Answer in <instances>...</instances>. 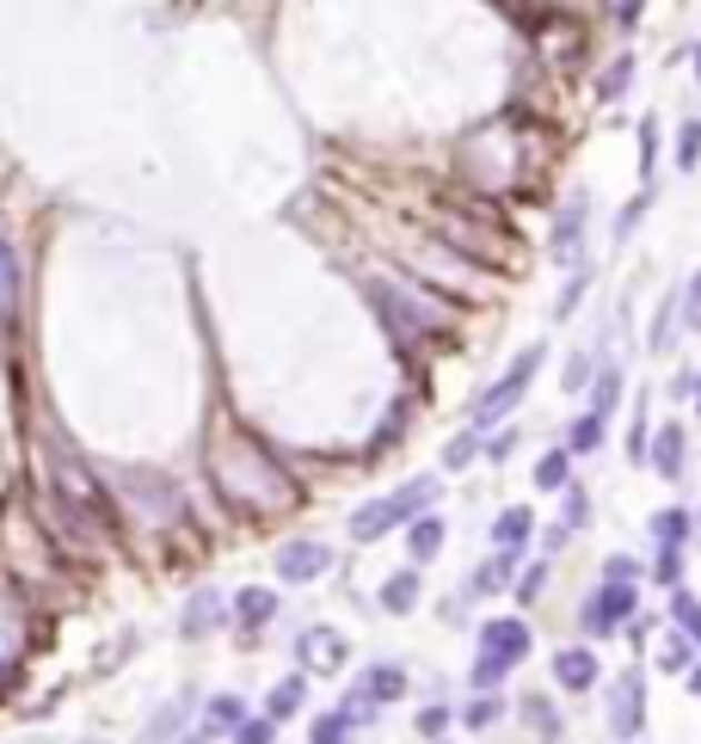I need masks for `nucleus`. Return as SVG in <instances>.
Instances as JSON below:
<instances>
[{"instance_id": "1", "label": "nucleus", "mask_w": 701, "mask_h": 744, "mask_svg": "<svg viewBox=\"0 0 701 744\" xmlns=\"http://www.w3.org/2000/svg\"><path fill=\"white\" fill-rule=\"evenodd\" d=\"M530 627L517 615H499V622L480 627V665H474V690H499L504 671H517V658H530Z\"/></svg>"}, {"instance_id": "14", "label": "nucleus", "mask_w": 701, "mask_h": 744, "mask_svg": "<svg viewBox=\"0 0 701 744\" xmlns=\"http://www.w3.org/2000/svg\"><path fill=\"white\" fill-rule=\"evenodd\" d=\"M302 702H308V683H302V677L278 683V690L266 695V720H290V714H296V707H302Z\"/></svg>"}, {"instance_id": "5", "label": "nucleus", "mask_w": 701, "mask_h": 744, "mask_svg": "<svg viewBox=\"0 0 701 744\" xmlns=\"http://www.w3.org/2000/svg\"><path fill=\"white\" fill-rule=\"evenodd\" d=\"M640 714H647V683L628 671V677H615V690H609V732H615V738H634Z\"/></svg>"}, {"instance_id": "10", "label": "nucleus", "mask_w": 701, "mask_h": 744, "mask_svg": "<svg viewBox=\"0 0 701 744\" xmlns=\"http://www.w3.org/2000/svg\"><path fill=\"white\" fill-rule=\"evenodd\" d=\"M647 455H652V467H659L664 480H677V474H683V425H664L659 443H652Z\"/></svg>"}, {"instance_id": "28", "label": "nucleus", "mask_w": 701, "mask_h": 744, "mask_svg": "<svg viewBox=\"0 0 701 744\" xmlns=\"http://www.w3.org/2000/svg\"><path fill=\"white\" fill-rule=\"evenodd\" d=\"M474 455H480V438H474V431H462V438H455L450 450H443V467H468Z\"/></svg>"}, {"instance_id": "13", "label": "nucleus", "mask_w": 701, "mask_h": 744, "mask_svg": "<svg viewBox=\"0 0 701 744\" xmlns=\"http://www.w3.org/2000/svg\"><path fill=\"white\" fill-rule=\"evenodd\" d=\"M407 547H412V560H419V566H424V560H437V547H443V523H437V517H419V523L407 530Z\"/></svg>"}, {"instance_id": "24", "label": "nucleus", "mask_w": 701, "mask_h": 744, "mask_svg": "<svg viewBox=\"0 0 701 744\" xmlns=\"http://www.w3.org/2000/svg\"><path fill=\"white\" fill-rule=\"evenodd\" d=\"M504 572H511V547H499V560H492V566H480L474 572V597H487V591H504Z\"/></svg>"}, {"instance_id": "4", "label": "nucleus", "mask_w": 701, "mask_h": 744, "mask_svg": "<svg viewBox=\"0 0 701 744\" xmlns=\"http://www.w3.org/2000/svg\"><path fill=\"white\" fill-rule=\"evenodd\" d=\"M634 610H640L634 585H615V579H609V585L584 603V634H615V622H634Z\"/></svg>"}, {"instance_id": "35", "label": "nucleus", "mask_w": 701, "mask_h": 744, "mask_svg": "<svg viewBox=\"0 0 701 744\" xmlns=\"http://www.w3.org/2000/svg\"><path fill=\"white\" fill-rule=\"evenodd\" d=\"M659 579L664 585H683V554L677 547H659Z\"/></svg>"}, {"instance_id": "41", "label": "nucleus", "mask_w": 701, "mask_h": 744, "mask_svg": "<svg viewBox=\"0 0 701 744\" xmlns=\"http://www.w3.org/2000/svg\"><path fill=\"white\" fill-rule=\"evenodd\" d=\"M443 726H450V714H443V707H424V714H419V732H431V738H437Z\"/></svg>"}, {"instance_id": "18", "label": "nucleus", "mask_w": 701, "mask_h": 744, "mask_svg": "<svg viewBox=\"0 0 701 744\" xmlns=\"http://www.w3.org/2000/svg\"><path fill=\"white\" fill-rule=\"evenodd\" d=\"M597 443H603V412H584L579 425L567 431V455H591Z\"/></svg>"}, {"instance_id": "6", "label": "nucleus", "mask_w": 701, "mask_h": 744, "mask_svg": "<svg viewBox=\"0 0 701 744\" xmlns=\"http://www.w3.org/2000/svg\"><path fill=\"white\" fill-rule=\"evenodd\" d=\"M394 695H407V671L400 665H375V671H363V683H358V695H351V714H363V707H382V702H394Z\"/></svg>"}, {"instance_id": "3", "label": "nucleus", "mask_w": 701, "mask_h": 744, "mask_svg": "<svg viewBox=\"0 0 701 744\" xmlns=\"http://www.w3.org/2000/svg\"><path fill=\"white\" fill-rule=\"evenodd\" d=\"M535 370H542V345H530V351H523V358L511 363V370L499 375V382L487 388V394L474 400V412H468V419H474V431H480V425H499L504 412H511L517 400H523V388L535 382Z\"/></svg>"}, {"instance_id": "45", "label": "nucleus", "mask_w": 701, "mask_h": 744, "mask_svg": "<svg viewBox=\"0 0 701 744\" xmlns=\"http://www.w3.org/2000/svg\"><path fill=\"white\" fill-rule=\"evenodd\" d=\"M695 80H701V43H695Z\"/></svg>"}, {"instance_id": "40", "label": "nucleus", "mask_w": 701, "mask_h": 744, "mask_svg": "<svg viewBox=\"0 0 701 744\" xmlns=\"http://www.w3.org/2000/svg\"><path fill=\"white\" fill-rule=\"evenodd\" d=\"M492 720H499V702H474V707H468V726H492Z\"/></svg>"}, {"instance_id": "31", "label": "nucleus", "mask_w": 701, "mask_h": 744, "mask_svg": "<svg viewBox=\"0 0 701 744\" xmlns=\"http://www.w3.org/2000/svg\"><path fill=\"white\" fill-rule=\"evenodd\" d=\"M603 579H615V585H634V579H640V560L609 554V560H603Z\"/></svg>"}, {"instance_id": "9", "label": "nucleus", "mask_w": 701, "mask_h": 744, "mask_svg": "<svg viewBox=\"0 0 701 744\" xmlns=\"http://www.w3.org/2000/svg\"><path fill=\"white\" fill-rule=\"evenodd\" d=\"M554 677L567 683V690H591L597 683V652L591 646H560L554 652Z\"/></svg>"}, {"instance_id": "42", "label": "nucleus", "mask_w": 701, "mask_h": 744, "mask_svg": "<svg viewBox=\"0 0 701 744\" xmlns=\"http://www.w3.org/2000/svg\"><path fill=\"white\" fill-rule=\"evenodd\" d=\"M584 375H591V358H572L567 363V388H584Z\"/></svg>"}, {"instance_id": "29", "label": "nucleus", "mask_w": 701, "mask_h": 744, "mask_svg": "<svg viewBox=\"0 0 701 744\" xmlns=\"http://www.w3.org/2000/svg\"><path fill=\"white\" fill-rule=\"evenodd\" d=\"M271 726H278V720H240V726H234V744H271V738H278Z\"/></svg>"}, {"instance_id": "37", "label": "nucleus", "mask_w": 701, "mask_h": 744, "mask_svg": "<svg viewBox=\"0 0 701 744\" xmlns=\"http://www.w3.org/2000/svg\"><path fill=\"white\" fill-rule=\"evenodd\" d=\"M664 671H689V640H664Z\"/></svg>"}, {"instance_id": "38", "label": "nucleus", "mask_w": 701, "mask_h": 744, "mask_svg": "<svg viewBox=\"0 0 701 744\" xmlns=\"http://www.w3.org/2000/svg\"><path fill=\"white\" fill-rule=\"evenodd\" d=\"M523 714L542 726V738H554V732H560V726H554V707H548V702H523Z\"/></svg>"}, {"instance_id": "19", "label": "nucleus", "mask_w": 701, "mask_h": 744, "mask_svg": "<svg viewBox=\"0 0 701 744\" xmlns=\"http://www.w3.org/2000/svg\"><path fill=\"white\" fill-rule=\"evenodd\" d=\"M240 720H247V707H240V695H216V702H210V720H203V726H210L216 738H222V732H234Z\"/></svg>"}, {"instance_id": "30", "label": "nucleus", "mask_w": 701, "mask_h": 744, "mask_svg": "<svg viewBox=\"0 0 701 744\" xmlns=\"http://www.w3.org/2000/svg\"><path fill=\"white\" fill-rule=\"evenodd\" d=\"M186 714H191V695H179V702H172L167 714L154 720V732H148V738H154V744H160V738H172V726H179V720H186Z\"/></svg>"}, {"instance_id": "32", "label": "nucleus", "mask_w": 701, "mask_h": 744, "mask_svg": "<svg viewBox=\"0 0 701 744\" xmlns=\"http://www.w3.org/2000/svg\"><path fill=\"white\" fill-rule=\"evenodd\" d=\"M584 283H591V278H584V271H572V283H567V290H560V302H554V320H567V314H572V308H579Z\"/></svg>"}, {"instance_id": "34", "label": "nucleus", "mask_w": 701, "mask_h": 744, "mask_svg": "<svg viewBox=\"0 0 701 744\" xmlns=\"http://www.w3.org/2000/svg\"><path fill=\"white\" fill-rule=\"evenodd\" d=\"M584 517H591V505H584V492H567V511H560V530H579Z\"/></svg>"}, {"instance_id": "16", "label": "nucleus", "mask_w": 701, "mask_h": 744, "mask_svg": "<svg viewBox=\"0 0 701 744\" xmlns=\"http://www.w3.org/2000/svg\"><path fill=\"white\" fill-rule=\"evenodd\" d=\"M412 603H419V572H394V579H388V591H382V610L407 615Z\"/></svg>"}, {"instance_id": "36", "label": "nucleus", "mask_w": 701, "mask_h": 744, "mask_svg": "<svg viewBox=\"0 0 701 744\" xmlns=\"http://www.w3.org/2000/svg\"><path fill=\"white\" fill-rule=\"evenodd\" d=\"M647 203H652L647 191H640V198L628 203V210H622V222H615V240H628V234H634V222H640V215H647Z\"/></svg>"}, {"instance_id": "2", "label": "nucleus", "mask_w": 701, "mask_h": 744, "mask_svg": "<svg viewBox=\"0 0 701 744\" xmlns=\"http://www.w3.org/2000/svg\"><path fill=\"white\" fill-rule=\"evenodd\" d=\"M437 480H407V486L400 492H388V499H375V505H363L358 517H351V535H358V542H375V535H388L394 530V523H407V517H419L424 505H431L437 499Z\"/></svg>"}, {"instance_id": "7", "label": "nucleus", "mask_w": 701, "mask_h": 744, "mask_svg": "<svg viewBox=\"0 0 701 744\" xmlns=\"http://www.w3.org/2000/svg\"><path fill=\"white\" fill-rule=\"evenodd\" d=\"M332 566V554L320 542H290L278 547V579L283 585H308V579H320V572Z\"/></svg>"}, {"instance_id": "43", "label": "nucleus", "mask_w": 701, "mask_h": 744, "mask_svg": "<svg viewBox=\"0 0 701 744\" xmlns=\"http://www.w3.org/2000/svg\"><path fill=\"white\" fill-rule=\"evenodd\" d=\"M511 443H517V431H504V438L487 443V455H492V462H504V455H511Z\"/></svg>"}, {"instance_id": "12", "label": "nucleus", "mask_w": 701, "mask_h": 744, "mask_svg": "<svg viewBox=\"0 0 701 744\" xmlns=\"http://www.w3.org/2000/svg\"><path fill=\"white\" fill-rule=\"evenodd\" d=\"M234 615L247 627H259V622H271V615H278V597H271L266 585H247V591H240V603H234Z\"/></svg>"}, {"instance_id": "44", "label": "nucleus", "mask_w": 701, "mask_h": 744, "mask_svg": "<svg viewBox=\"0 0 701 744\" xmlns=\"http://www.w3.org/2000/svg\"><path fill=\"white\" fill-rule=\"evenodd\" d=\"M689 690H695V695H701V665H689Z\"/></svg>"}, {"instance_id": "39", "label": "nucleus", "mask_w": 701, "mask_h": 744, "mask_svg": "<svg viewBox=\"0 0 701 744\" xmlns=\"http://www.w3.org/2000/svg\"><path fill=\"white\" fill-rule=\"evenodd\" d=\"M683 320H689V333H701V271H695V283H689V308H683Z\"/></svg>"}, {"instance_id": "8", "label": "nucleus", "mask_w": 701, "mask_h": 744, "mask_svg": "<svg viewBox=\"0 0 701 744\" xmlns=\"http://www.w3.org/2000/svg\"><path fill=\"white\" fill-rule=\"evenodd\" d=\"M584 215H591V203H584V198H572V210L560 215V228H554V259H560V265H579V247H584Z\"/></svg>"}, {"instance_id": "11", "label": "nucleus", "mask_w": 701, "mask_h": 744, "mask_svg": "<svg viewBox=\"0 0 701 744\" xmlns=\"http://www.w3.org/2000/svg\"><path fill=\"white\" fill-rule=\"evenodd\" d=\"M530 530H535V511L530 505H511L499 523H492V542H499V547H523V542H530Z\"/></svg>"}, {"instance_id": "21", "label": "nucleus", "mask_w": 701, "mask_h": 744, "mask_svg": "<svg viewBox=\"0 0 701 744\" xmlns=\"http://www.w3.org/2000/svg\"><path fill=\"white\" fill-rule=\"evenodd\" d=\"M572 474V455L567 450H548L542 462H535V486H548V492H560V480Z\"/></svg>"}, {"instance_id": "26", "label": "nucleus", "mask_w": 701, "mask_h": 744, "mask_svg": "<svg viewBox=\"0 0 701 744\" xmlns=\"http://www.w3.org/2000/svg\"><path fill=\"white\" fill-rule=\"evenodd\" d=\"M615 400H622V370H603V375H597V400H591V412H603V419H609V406H615Z\"/></svg>"}, {"instance_id": "17", "label": "nucleus", "mask_w": 701, "mask_h": 744, "mask_svg": "<svg viewBox=\"0 0 701 744\" xmlns=\"http://www.w3.org/2000/svg\"><path fill=\"white\" fill-rule=\"evenodd\" d=\"M302 658H308V665H314V658H320V665L332 671V665H344V640L320 627V634H308V640H302Z\"/></svg>"}, {"instance_id": "23", "label": "nucleus", "mask_w": 701, "mask_h": 744, "mask_svg": "<svg viewBox=\"0 0 701 744\" xmlns=\"http://www.w3.org/2000/svg\"><path fill=\"white\" fill-rule=\"evenodd\" d=\"M671 615L683 622V640H689V646H701V603L689 597V591H677V597H671Z\"/></svg>"}, {"instance_id": "27", "label": "nucleus", "mask_w": 701, "mask_h": 744, "mask_svg": "<svg viewBox=\"0 0 701 744\" xmlns=\"http://www.w3.org/2000/svg\"><path fill=\"white\" fill-rule=\"evenodd\" d=\"M695 160H701V123L689 118V123H683V135H677V167H683V173H689Z\"/></svg>"}, {"instance_id": "15", "label": "nucleus", "mask_w": 701, "mask_h": 744, "mask_svg": "<svg viewBox=\"0 0 701 744\" xmlns=\"http://www.w3.org/2000/svg\"><path fill=\"white\" fill-rule=\"evenodd\" d=\"M363 714H351V707H339V714H327V720H314V732L308 738L314 744H351V726H358Z\"/></svg>"}, {"instance_id": "33", "label": "nucleus", "mask_w": 701, "mask_h": 744, "mask_svg": "<svg viewBox=\"0 0 701 744\" xmlns=\"http://www.w3.org/2000/svg\"><path fill=\"white\" fill-rule=\"evenodd\" d=\"M0 314H13V253L0 247Z\"/></svg>"}, {"instance_id": "25", "label": "nucleus", "mask_w": 701, "mask_h": 744, "mask_svg": "<svg viewBox=\"0 0 701 744\" xmlns=\"http://www.w3.org/2000/svg\"><path fill=\"white\" fill-rule=\"evenodd\" d=\"M628 80H634V56H615V68L597 80V99H622V93H628Z\"/></svg>"}, {"instance_id": "22", "label": "nucleus", "mask_w": 701, "mask_h": 744, "mask_svg": "<svg viewBox=\"0 0 701 744\" xmlns=\"http://www.w3.org/2000/svg\"><path fill=\"white\" fill-rule=\"evenodd\" d=\"M216 615H222V597H216V591H198V597H191V610H186V634H203Z\"/></svg>"}, {"instance_id": "20", "label": "nucleus", "mask_w": 701, "mask_h": 744, "mask_svg": "<svg viewBox=\"0 0 701 744\" xmlns=\"http://www.w3.org/2000/svg\"><path fill=\"white\" fill-rule=\"evenodd\" d=\"M652 535H659V547H683L689 542V511H659V517H652Z\"/></svg>"}]
</instances>
